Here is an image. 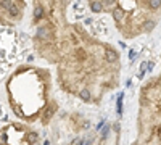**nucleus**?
<instances>
[{"instance_id":"20e7f679","label":"nucleus","mask_w":161,"mask_h":145,"mask_svg":"<svg viewBox=\"0 0 161 145\" xmlns=\"http://www.w3.org/2000/svg\"><path fill=\"white\" fill-rule=\"evenodd\" d=\"M77 95H79L80 100H84V102H90V100H92V94H90V90H89V89L79 90V92H77Z\"/></svg>"},{"instance_id":"39448f33","label":"nucleus","mask_w":161,"mask_h":145,"mask_svg":"<svg viewBox=\"0 0 161 145\" xmlns=\"http://www.w3.org/2000/svg\"><path fill=\"white\" fill-rule=\"evenodd\" d=\"M55 111H57V105H55V103H50V105H47L44 118H45V120H50V118L53 116V113H55Z\"/></svg>"},{"instance_id":"6e6552de","label":"nucleus","mask_w":161,"mask_h":145,"mask_svg":"<svg viewBox=\"0 0 161 145\" xmlns=\"http://www.w3.org/2000/svg\"><path fill=\"white\" fill-rule=\"evenodd\" d=\"M90 11H93V13H100V11H103V3L102 2H90Z\"/></svg>"},{"instance_id":"7ed1b4c3","label":"nucleus","mask_w":161,"mask_h":145,"mask_svg":"<svg viewBox=\"0 0 161 145\" xmlns=\"http://www.w3.org/2000/svg\"><path fill=\"white\" fill-rule=\"evenodd\" d=\"M34 16H36V20H42V18L45 16L44 5H40V3H36V5H34Z\"/></svg>"},{"instance_id":"f257e3e1","label":"nucleus","mask_w":161,"mask_h":145,"mask_svg":"<svg viewBox=\"0 0 161 145\" xmlns=\"http://www.w3.org/2000/svg\"><path fill=\"white\" fill-rule=\"evenodd\" d=\"M140 137H145L161 118V76L153 77L142 87L140 97ZM158 145H161V120L158 126Z\"/></svg>"},{"instance_id":"f03ea898","label":"nucleus","mask_w":161,"mask_h":145,"mask_svg":"<svg viewBox=\"0 0 161 145\" xmlns=\"http://www.w3.org/2000/svg\"><path fill=\"white\" fill-rule=\"evenodd\" d=\"M103 58H105V61L108 63V64H113V63L118 61L119 53H118L114 48H111V47H108V45H105V47H103Z\"/></svg>"},{"instance_id":"423d86ee","label":"nucleus","mask_w":161,"mask_h":145,"mask_svg":"<svg viewBox=\"0 0 161 145\" xmlns=\"http://www.w3.org/2000/svg\"><path fill=\"white\" fill-rule=\"evenodd\" d=\"M74 58H76L77 61H84V60L87 58V52H86L84 48H77V50L74 52Z\"/></svg>"},{"instance_id":"0eeeda50","label":"nucleus","mask_w":161,"mask_h":145,"mask_svg":"<svg viewBox=\"0 0 161 145\" xmlns=\"http://www.w3.org/2000/svg\"><path fill=\"white\" fill-rule=\"evenodd\" d=\"M26 139H28L29 145H36V142L39 140V132H36V131H31V132L26 136Z\"/></svg>"}]
</instances>
